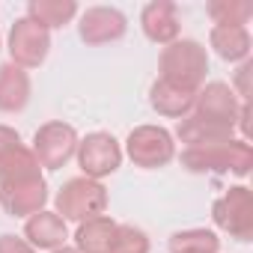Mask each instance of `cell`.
Instances as JSON below:
<instances>
[{
	"label": "cell",
	"instance_id": "484cf974",
	"mask_svg": "<svg viewBox=\"0 0 253 253\" xmlns=\"http://www.w3.org/2000/svg\"><path fill=\"white\" fill-rule=\"evenodd\" d=\"M0 48H3V39H0Z\"/></svg>",
	"mask_w": 253,
	"mask_h": 253
},
{
	"label": "cell",
	"instance_id": "5bb4252c",
	"mask_svg": "<svg viewBox=\"0 0 253 253\" xmlns=\"http://www.w3.org/2000/svg\"><path fill=\"white\" fill-rule=\"evenodd\" d=\"M24 238H27L30 247H36V250H51V253H54V250L66 247L69 229H66V220H63L57 211L42 209V211H36V214L27 217V223H24Z\"/></svg>",
	"mask_w": 253,
	"mask_h": 253
},
{
	"label": "cell",
	"instance_id": "8fae6325",
	"mask_svg": "<svg viewBox=\"0 0 253 253\" xmlns=\"http://www.w3.org/2000/svg\"><path fill=\"white\" fill-rule=\"evenodd\" d=\"M125 30H128V21H125V15L119 9H113V6H89L78 18V36L89 48L119 42L125 36Z\"/></svg>",
	"mask_w": 253,
	"mask_h": 253
},
{
	"label": "cell",
	"instance_id": "277c9868",
	"mask_svg": "<svg viewBox=\"0 0 253 253\" xmlns=\"http://www.w3.org/2000/svg\"><path fill=\"white\" fill-rule=\"evenodd\" d=\"M45 206H48V182L42 170H30L0 182V209L9 217H30Z\"/></svg>",
	"mask_w": 253,
	"mask_h": 253
},
{
	"label": "cell",
	"instance_id": "7402d4cb",
	"mask_svg": "<svg viewBox=\"0 0 253 253\" xmlns=\"http://www.w3.org/2000/svg\"><path fill=\"white\" fill-rule=\"evenodd\" d=\"M110 253H149V235L134 223H119Z\"/></svg>",
	"mask_w": 253,
	"mask_h": 253
},
{
	"label": "cell",
	"instance_id": "30bf717a",
	"mask_svg": "<svg viewBox=\"0 0 253 253\" xmlns=\"http://www.w3.org/2000/svg\"><path fill=\"white\" fill-rule=\"evenodd\" d=\"M51 54V33L45 27H39L36 21H30L27 15L18 18L9 30V63L27 69H39Z\"/></svg>",
	"mask_w": 253,
	"mask_h": 253
},
{
	"label": "cell",
	"instance_id": "4fadbf2b",
	"mask_svg": "<svg viewBox=\"0 0 253 253\" xmlns=\"http://www.w3.org/2000/svg\"><path fill=\"white\" fill-rule=\"evenodd\" d=\"M30 170H42L39 161L33 158L30 146L21 143V134L12 125H0V182L15 179Z\"/></svg>",
	"mask_w": 253,
	"mask_h": 253
},
{
	"label": "cell",
	"instance_id": "d4e9b609",
	"mask_svg": "<svg viewBox=\"0 0 253 253\" xmlns=\"http://www.w3.org/2000/svg\"><path fill=\"white\" fill-rule=\"evenodd\" d=\"M54 253H78L75 247H60V250H54Z\"/></svg>",
	"mask_w": 253,
	"mask_h": 253
},
{
	"label": "cell",
	"instance_id": "7a4b0ae2",
	"mask_svg": "<svg viewBox=\"0 0 253 253\" xmlns=\"http://www.w3.org/2000/svg\"><path fill=\"white\" fill-rule=\"evenodd\" d=\"M206 72L209 54L197 39H176L158 57V78L191 95H197V89L206 84Z\"/></svg>",
	"mask_w": 253,
	"mask_h": 253
},
{
	"label": "cell",
	"instance_id": "9a60e30c",
	"mask_svg": "<svg viewBox=\"0 0 253 253\" xmlns=\"http://www.w3.org/2000/svg\"><path fill=\"white\" fill-rule=\"evenodd\" d=\"M30 104V75L15 66H0V113H21Z\"/></svg>",
	"mask_w": 253,
	"mask_h": 253
},
{
	"label": "cell",
	"instance_id": "ba28073f",
	"mask_svg": "<svg viewBox=\"0 0 253 253\" xmlns=\"http://www.w3.org/2000/svg\"><path fill=\"white\" fill-rule=\"evenodd\" d=\"M238 110H241V101L232 92V86L223 84V81H209V84H203L197 89L191 116H197V119H203L209 125H217V128L235 131Z\"/></svg>",
	"mask_w": 253,
	"mask_h": 253
},
{
	"label": "cell",
	"instance_id": "9c48e42d",
	"mask_svg": "<svg viewBox=\"0 0 253 253\" xmlns=\"http://www.w3.org/2000/svg\"><path fill=\"white\" fill-rule=\"evenodd\" d=\"M78 167L84 170L86 179L101 182L104 176H113L122 164V146L113 134L107 131H92L84 140H78Z\"/></svg>",
	"mask_w": 253,
	"mask_h": 253
},
{
	"label": "cell",
	"instance_id": "d6986e66",
	"mask_svg": "<svg viewBox=\"0 0 253 253\" xmlns=\"http://www.w3.org/2000/svg\"><path fill=\"white\" fill-rule=\"evenodd\" d=\"M75 15H78L75 0H30L27 3V18L45 27L48 33L57 27H66Z\"/></svg>",
	"mask_w": 253,
	"mask_h": 253
},
{
	"label": "cell",
	"instance_id": "5b68a950",
	"mask_svg": "<svg viewBox=\"0 0 253 253\" xmlns=\"http://www.w3.org/2000/svg\"><path fill=\"white\" fill-rule=\"evenodd\" d=\"M211 220L229 238L250 241L253 238V200H250V188L232 185L226 194H220L211 203Z\"/></svg>",
	"mask_w": 253,
	"mask_h": 253
},
{
	"label": "cell",
	"instance_id": "e0dca14e",
	"mask_svg": "<svg viewBox=\"0 0 253 253\" xmlns=\"http://www.w3.org/2000/svg\"><path fill=\"white\" fill-rule=\"evenodd\" d=\"M149 104H152V110H155L158 116L185 119V116L191 113V107H194V95L158 78V81L149 86Z\"/></svg>",
	"mask_w": 253,
	"mask_h": 253
},
{
	"label": "cell",
	"instance_id": "8992f818",
	"mask_svg": "<svg viewBox=\"0 0 253 253\" xmlns=\"http://www.w3.org/2000/svg\"><path fill=\"white\" fill-rule=\"evenodd\" d=\"M30 152L39 161V167L63 170L75 158V152H78V131L72 128L69 122H63V119L45 122V125H39L36 134H33Z\"/></svg>",
	"mask_w": 253,
	"mask_h": 253
},
{
	"label": "cell",
	"instance_id": "44dd1931",
	"mask_svg": "<svg viewBox=\"0 0 253 253\" xmlns=\"http://www.w3.org/2000/svg\"><path fill=\"white\" fill-rule=\"evenodd\" d=\"M206 15L214 21V27H244L253 15L250 0H209Z\"/></svg>",
	"mask_w": 253,
	"mask_h": 253
},
{
	"label": "cell",
	"instance_id": "3957f363",
	"mask_svg": "<svg viewBox=\"0 0 253 253\" xmlns=\"http://www.w3.org/2000/svg\"><path fill=\"white\" fill-rule=\"evenodd\" d=\"M54 206H57V214L63 220L84 223V220H92V217L104 214V209H107V188L101 182H95V179L75 176V179L63 182V188L54 197Z\"/></svg>",
	"mask_w": 253,
	"mask_h": 253
},
{
	"label": "cell",
	"instance_id": "cb8c5ba5",
	"mask_svg": "<svg viewBox=\"0 0 253 253\" xmlns=\"http://www.w3.org/2000/svg\"><path fill=\"white\" fill-rule=\"evenodd\" d=\"M0 253H39V250H36V247H30V244H27V238L3 232V235H0Z\"/></svg>",
	"mask_w": 253,
	"mask_h": 253
},
{
	"label": "cell",
	"instance_id": "2e32d148",
	"mask_svg": "<svg viewBox=\"0 0 253 253\" xmlns=\"http://www.w3.org/2000/svg\"><path fill=\"white\" fill-rule=\"evenodd\" d=\"M116 220L107 214H98L92 220L78 223L75 232V250L78 253H110L113 250V238H116Z\"/></svg>",
	"mask_w": 253,
	"mask_h": 253
},
{
	"label": "cell",
	"instance_id": "603a6c76",
	"mask_svg": "<svg viewBox=\"0 0 253 253\" xmlns=\"http://www.w3.org/2000/svg\"><path fill=\"white\" fill-rule=\"evenodd\" d=\"M250 72H253V63H250V60H244V63L238 66V72H235V86H232V92L238 95V101H241V104H247V101H250V84H247Z\"/></svg>",
	"mask_w": 253,
	"mask_h": 253
},
{
	"label": "cell",
	"instance_id": "7c38bea8",
	"mask_svg": "<svg viewBox=\"0 0 253 253\" xmlns=\"http://www.w3.org/2000/svg\"><path fill=\"white\" fill-rule=\"evenodd\" d=\"M140 27L143 36L155 45H170L179 39L182 33V21H179V6L170 3V0H152V3L143 6L140 12Z\"/></svg>",
	"mask_w": 253,
	"mask_h": 253
},
{
	"label": "cell",
	"instance_id": "52a82bcc",
	"mask_svg": "<svg viewBox=\"0 0 253 253\" xmlns=\"http://www.w3.org/2000/svg\"><path fill=\"white\" fill-rule=\"evenodd\" d=\"M125 155L134 161V167L158 170L176 158V143H173V134L161 125H137L125 137Z\"/></svg>",
	"mask_w": 253,
	"mask_h": 253
},
{
	"label": "cell",
	"instance_id": "6da1fadb",
	"mask_svg": "<svg viewBox=\"0 0 253 253\" xmlns=\"http://www.w3.org/2000/svg\"><path fill=\"white\" fill-rule=\"evenodd\" d=\"M182 167L188 173L197 176H238L244 179L253 167V149L250 140L241 137H229L220 143H209V146H188L179 155Z\"/></svg>",
	"mask_w": 253,
	"mask_h": 253
},
{
	"label": "cell",
	"instance_id": "ac0fdd59",
	"mask_svg": "<svg viewBox=\"0 0 253 253\" xmlns=\"http://www.w3.org/2000/svg\"><path fill=\"white\" fill-rule=\"evenodd\" d=\"M209 45L214 48V54L226 63H244L250 60V33L247 27H211L209 33Z\"/></svg>",
	"mask_w": 253,
	"mask_h": 253
},
{
	"label": "cell",
	"instance_id": "ffe728a7",
	"mask_svg": "<svg viewBox=\"0 0 253 253\" xmlns=\"http://www.w3.org/2000/svg\"><path fill=\"white\" fill-rule=\"evenodd\" d=\"M170 253H220V238L211 229H179L167 241Z\"/></svg>",
	"mask_w": 253,
	"mask_h": 253
}]
</instances>
